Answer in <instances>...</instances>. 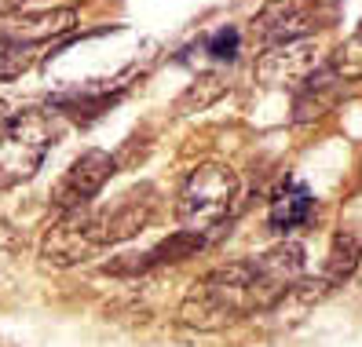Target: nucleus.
I'll return each mask as SVG.
<instances>
[{"label": "nucleus", "instance_id": "1", "mask_svg": "<svg viewBox=\"0 0 362 347\" xmlns=\"http://www.w3.org/2000/svg\"><path fill=\"white\" fill-rule=\"evenodd\" d=\"M304 274V249L282 242L260 256L209 271L180 303V318L194 329H223L227 322L274 307Z\"/></svg>", "mask_w": 362, "mask_h": 347}, {"label": "nucleus", "instance_id": "2", "mask_svg": "<svg viewBox=\"0 0 362 347\" xmlns=\"http://www.w3.org/2000/svg\"><path fill=\"white\" fill-rule=\"evenodd\" d=\"M154 212V187L139 183L132 190H124L110 208H74V212H59V223L45 234L40 256L55 267H74L84 264L88 256H95L99 249H110L136 237L146 220Z\"/></svg>", "mask_w": 362, "mask_h": 347}, {"label": "nucleus", "instance_id": "3", "mask_svg": "<svg viewBox=\"0 0 362 347\" xmlns=\"http://www.w3.org/2000/svg\"><path fill=\"white\" fill-rule=\"evenodd\" d=\"M55 143V124L40 106H15L0 99V190L37 176Z\"/></svg>", "mask_w": 362, "mask_h": 347}, {"label": "nucleus", "instance_id": "4", "mask_svg": "<svg viewBox=\"0 0 362 347\" xmlns=\"http://www.w3.org/2000/svg\"><path fill=\"white\" fill-rule=\"evenodd\" d=\"M234 201H238V176L223 161H205L198 165L180 187L176 198V220L190 234H209L223 227L230 216Z\"/></svg>", "mask_w": 362, "mask_h": 347}, {"label": "nucleus", "instance_id": "5", "mask_svg": "<svg viewBox=\"0 0 362 347\" xmlns=\"http://www.w3.org/2000/svg\"><path fill=\"white\" fill-rule=\"evenodd\" d=\"M114 172H117L114 154H106V150H84V154L74 158L70 168L59 176V183L52 190V205L59 212H74V208L92 205L99 198V190L110 183Z\"/></svg>", "mask_w": 362, "mask_h": 347}, {"label": "nucleus", "instance_id": "6", "mask_svg": "<svg viewBox=\"0 0 362 347\" xmlns=\"http://www.w3.org/2000/svg\"><path fill=\"white\" fill-rule=\"evenodd\" d=\"M315 11L304 0H271V4L252 18V33L260 37L264 48H286L293 40H300L315 30Z\"/></svg>", "mask_w": 362, "mask_h": 347}, {"label": "nucleus", "instance_id": "7", "mask_svg": "<svg viewBox=\"0 0 362 347\" xmlns=\"http://www.w3.org/2000/svg\"><path fill=\"white\" fill-rule=\"evenodd\" d=\"M77 26V11L74 8H55V11H40V15H26V18H15L0 30V45H33V48H45L48 40L70 33Z\"/></svg>", "mask_w": 362, "mask_h": 347}, {"label": "nucleus", "instance_id": "8", "mask_svg": "<svg viewBox=\"0 0 362 347\" xmlns=\"http://www.w3.org/2000/svg\"><path fill=\"white\" fill-rule=\"evenodd\" d=\"M311 212H315V194L304 183H286L267 208V223H271V230L286 234L293 227H304L311 220Z\"/></svg>", "mask_w": 362, "mask_h": 347}, {"label": "nucleus", "instance_id": "9", "mask_svg": "<svg viewBox=\"0 0 362 347\" xmlns=\"http://www.w3.org/2000/svg\"><path fill=\"white\" fill-rule=\"evenodd\" d=\"M355 264H358V245L351 242L348 234H340L337 245H333V256H329V267H326V286L333 289L337 281H344Z\"/></svg>", "mask_w": 362, "mask_h": 347}, {"label": "nucleus", "instance_id": "10", "mask_svg": "<svg viewBox=\"0 0 362 347\" xmlns=\"http://www.w3.org/2000/svg\"><path fill=\"white\" fill-rule=\"evenodd\" d=\"M37 52L40 48H33V45H0V81L23 77L37 62Z\"/></svg>", "mask_w": 362, "mask_h": 347}, {"label": "nucleus", "instance_id": "11", "mask_svg": "<svg viewBox=\"0 0 362 347\" xmlns=\"http://www.w3.org/2000/svg\"><path fill=\"white\" fill-rule=\"evenodd\" d=\"M238 30H220V33H212L209 37V45H205V52L212 55V59H234V55H238Z\"/></svg>", "mask_w": 362, "mask_h": 347}, {"label": "nucleus", "instance_id": "12", "mask_svg": "<svg viewBox=\"0 0 362 347\" xmlns=\"http://www.w3.org/2000/svg\"><path fill=\"white\" fill-rule=\"evenodd\" d=\"M23 4H26V0H0V15H15Z\"/></svg>", "mask_w": 362, "mask_h": 347}]
</instances>
